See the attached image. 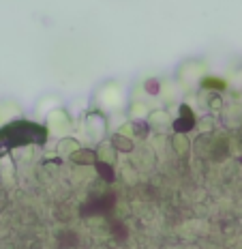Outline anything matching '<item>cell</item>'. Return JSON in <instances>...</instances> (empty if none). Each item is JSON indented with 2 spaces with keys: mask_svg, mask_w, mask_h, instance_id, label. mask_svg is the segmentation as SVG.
I'll list each match as a JSON object with an SVG mask.
<instances>
[{
  "mask_svg": "<svg viewBox=\"0 0 242 249\" xmlns=\"http://www.w3.org/2000/svg\"><path fill=\"white\" fill-rule=\"evenodd\" d=\"M204 86H210V88H225V82H221V80H212V77H208V80H204Z\"/></svg>",
  "mask_w": 242,
  "mask_h": 249,
  "instance_id": "cell-1",
  "label": "cell"
}]
</instances>
